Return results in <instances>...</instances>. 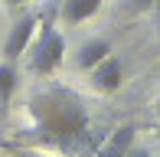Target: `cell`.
Listing matches in <instances>:
<instances>
[{"label":"cell","instance_id":"cell-1","mask_svg":"<svg viewBox=\"0 0 160 157\" xmlns=\"http://www.w3.org/2000/svg\"><path fill=\"white\" fill-rule=\"evenodd\" d=\"M26 138H33L36 144L49 147H72L78 138H85L88 131V108L85 98L75 95L65 85H42L26 98Z\"/></svg>","mask_w":160,"mask_h":157},{"label":"cell","instance_id":"cell-2","mask_svg":"<svg viewBox=\"0 0 160 157\" xmlns=\"http://www.w3.org/2000/svg\"><path fill=\"white\" fill-rule=\"evenodd\" d=\"M30 72L33 75H49L62 66V56H65V36L56 30L52 23H39L36 36L30 43Z\"/></svg>","mask_w":160,"mask_h":157},{"label":"cell","instance_id":"cell-3","mask_svg":"<svg viewBox=\"0 0 160 157\" xmlns=\"http://www.w3.org/2000/svg\"><path fill=\"white\" fill-rule=\"evenodd\" d=\"M39 23H42V17H39V13H23V17L13 23L10 36L3 39V59L17 62L20 56L30 49V43H33V36H36V30H39Z\"/></svg>","mask_w":160,"mask_h":157},{"label":"cell","instance_id":"cell-4","mask_svg":"<svg viewBox=\"0 0 160 157\" xmlns=\"http://www.w3.org/2000/svg\"><path fill=\"white\" fill-rule=\"evenodd\" d=\"M88 72H92V82H95L98 92H118L121 89V78H124V66H121L118 56L108 53L95 69H88Z\"/></svg>","mask_w":160,"mask_h":157},{"label":"cell","instance_id":"cell-5","mask_svg":"<svg viewBox=\"0 0 160 157\" xmlns=\"http://www.w3.org/2000/svg\"><path fill=\"white\" fill-rule=\"evenodd\" d=\"M134 131H137L134 124H121L118 131H111V138L101 144L98 157H124L131 151V144H134Z\"/></svg>","mask_w":160,"mask_h":157},{"label":"cell","instance_id":"cell-6","mask_svg":"<svg viewBox=\"0 0 160 157\" xmlns=\"http://www.w3.org/2000/svg\"><path fill=\"white\" fill-rule=\"evenodd\" d=\"M98 7H101V0H62V23L78 26L95 17Z\"/></svg>","mask_w":160,"mask_h":157},{"label":"cell","instance_id":"cell-7","mask_svg":"<svg viewBox=\"0 0 160 157\" xmlns=\"http://www.w3.org/2000/svg\"><path fill=\"white\" fill-rule=\"evenodd\" d=\"M108 53H111V43H108V39H88V43L82 46V53H78L75 62H78V69H85V72H88V69H95Z\"/></svg>","mask_w":160,"mask_h":157},{"label":"cell","instance_id":"cell-8","mask_svg":"<svg viewBox=\"0 0 160 157\" xmlns=\"http://www.w3.org/2000/svg\"><path fill=\"white\" fill-rule=\"evenodd\" d=\"M13 92H17V69H13L10 59H3L0 62V105L10 102Z\"/></svg>","mask_w":160,"mask_h":157},{"label":"cell","instance_id":"cell-9","mask_svg":"<svg viewBox=\"0 0 160 157\" xmlns=\"http://www.w3.org/2000/svg\"><path fill=\"white\" fill-rule=\"evenodd\" d=\"M124 157H154V154H150L147 147H134V144H131V151H128Z\"/></svg>","mask_w":160,"mask_h":157},{"label":"cell","instance_id":"cell-10","mask_svg":"<svg viewBox=\"0 0 160 157\" xmlns=\"http://www.w3.org/2000/svg\"><path fill=\"white\" fill-rule=\"evenodd\" d=\"M134 7H137V10H150V7H154V0H134Z\"/></svg>","mask_w":160,"mask_h":157},{"label":"cell","instance_id":"cell-11","mask_svg":"<svg viewBox=\"0 0 160 157\" xmlns=\"http://www.w3.org/2000/svg\"><path fill=\"white\" fill-rule=\"evenodd\" d=\"M17 157H42V154H36V151H17Z\"/></svg>","mask_w":160,"mask_h":157},{"label":"cell","instance_id":"cell-12","mask_svg":"<svg viewBox=\"0 0 160 157\" xmlns=\"http://www.w3.org/2000/svg\"><path fill=\"white\" fill-rule=\"evenodd\" d=\"M7 7H20V3H26V0H3Z\"/></svg>","mask_w":160,"mask_h":157},{"label":"cell","instance_id":"cell-13","mask_svg":"<svg viewBox=\"0 0 160 157\" xmlns=\"http://www.w3.org/2000/svg\"><path fill=\"white\" fill-rule=\"evenodd\" d=\"M150 10L157 13V20H160V0H154V7H150Z\"/></svg>","mask_w":160,"mask_h":157},{"label":"cell","instance_id":"cell-14","mask_svg":"<svg viewBox=\"0 0 160 157\" xmlns=\"http://www.w3.org/2000/svg\"><path fill=\"white\" fill-rule=\"evenodd\" d=\"M157 115H160V98H157Z\"/></svg>","mask_w":160,"mask_h":157},{"label":"cell","instance_id":"cell-15","mask_svg":"<svg viewBox=\"0 0 160 157\" xmlns=\"http://www.w3.org/2000/svg\"><path fill=\"white\" fill-rule=\"evenodd\" d=\"M157 144H160V131H157Z\"/></svg>","mask_w":160,"mask_h":157}]
</instances>
